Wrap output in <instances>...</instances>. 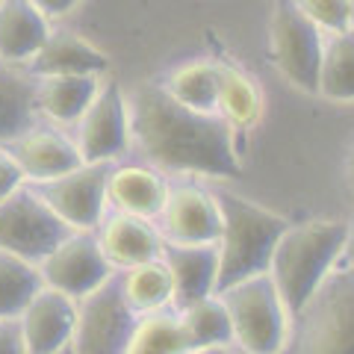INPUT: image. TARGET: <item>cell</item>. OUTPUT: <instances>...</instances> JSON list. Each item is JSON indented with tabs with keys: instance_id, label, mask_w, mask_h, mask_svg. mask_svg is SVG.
<instances>
[{
	"instance_id": "cb8c5ba5",
	"label": "cell",
	"mask_w": 354,
	"mask_h": 354,
	"mask_svg": "<svg viewBox=\"0 0 354 354\" xmlns=\"http://www.w3.org/2000/svg\"><path fill=\"white\" fill-rule=\"evenodd\" d=\"M162 88L171 101L201 115H216L218 97V62L213 59H189L169 71Z\"/></svg>"
},
{
	"instance_id": "836d02e7",
	"label": "cell",
	"mask_w": 354,
	"mask_h": 354,
	"mask_svg": "<svg viewBox=\"0 0 354 354\" xmlns=\"http://www.w3.org/2000/svg\"><path fill=\"white\" fill-rule=\"evenodd\" d=\"M346 189H348V201L354 207V148L348 151V160H346Z\"/></svg>"
},
{
	"instance_id": "9c48e42d",
	"label": "cell",
	"mask_w": 354,
	"mask_h": 354,
	"mask_svg": "<svg viewBox=\"0 0 354 354\" xmlns=\"http://www.w3.org/2000/svg\"><path fill=\"white\" fill-rule=\"evenodd\" d=\"M74 142L83 162H121L133 148L130 101L113 80L101 83V92L74 124Z\"/></svg>"
},
{
	"instance_id": "d6a6232c",
	"label": "cell",
	"mask_w": 354,
	"mask_h": 354,
	"mask_svg": "<svg viewBox=\"0 0 354 354\" xmlns=\"http://www.w3.org/2000/svg\"><path fill=\"white\" fill-rule=\"evenodd\" d=\"M186 354H239L234 346H195Z\"/></svg>"
},
{
	"instance_id": "30bf717a",
	"label": "cell",
	"mask_w": 354,
	"mask_h": 354,
	"mask_svg": "<svg viewBox=\"0 0 354 354\" xmlns=\"http://www.w3.org/2000/svg\"><path fill=\"white\" fill-rule=\"evenodd\" d=\"M109 162H83L74 171L57 177V180L32 186L71 230H86L95 234L97 225L109 213L106 201V177H109Z\"/></svg>"
},
{
	"instance_id": "7a4b0ae2",
	"label": "cell",
	"mask_w": 354,
	"mask_h": 354,
	"mask_svg": "<svg viewBox=\"0 0 354 354\" xmlns=\"http://www.w3.org/2000/svg\"><path fill=\"white\" fill-rule=\"evenodd\" d=\"M351 225L342 218H313L290 225L272 254L269 274L290 310L292 322L304 304L316 295L325 278L339 266L346 254Z\"/></svg>"
},
{
	"instance_id": "277c9868",
	"label": "cell",
	"mask_w": 354,
	"mask_h": 354,
	"mask_svg": "<svg viewBox=\"0 0 354 354\" xmlns=\"http://www.w3.org/2000/svg\"><path fill=\"white\" fill-rule=\"evenodd\" d=\"M234 325V348L239 354H286L292 339V316L272 274H254L221 290Z\"/></svg>"
},
{
	"instance_id": "8d00e7d4",
	"label": "cell",
	"mask_w": 354,
	"mask_h": 354,
	"mask_svg": "<svg viewBox=\"0 0 354 354\" xmlns=\"http://www.w3.org/2000/svg\"><path fill=\"white\" fill-rule=\"evenodd\" d=\"M59 354H74V348H71V346H68V348H62V351H59Z\"/></svg>"
},
{
	"instance_id": "7c38bea8",
	"label": "cell",
	"mask_w": 354,
	"mask_h": 354,
	"mask_svg": "<svg viewBox=\"0 0 354 354\" xmlns=\"http://www.w3.org/2000/svg\"><path fill=\"white\" fill-rule=\"evenodd\" d=\"M157 227L171 245H216L221 234V209L216 192L195 180L171 183Z\"/></svg>"
},
{
	"instance_id": "52a82bcc",
	"label": "cell",
	"mask_w": 354,
	"mask_h": 354,
	"mask_svg": "<svg viewBox=\"0 0 354 354\" xmlns=\"http://www.w3.org/2000/svg\"><path fill=\"white\" fill-rule=\"evenodd\" d=\"M136 325L139 316L127 304L115 272L106 283L77 301L71 348L74 354H124Z\"/></svg>"
},
{
	"instance_id": "5bb4252c",
	"label": "cell",
	"mask_w": 354,
	"mask_h": 354,
	"mask_svg": "<svg viewBox=\"0 0 354 354\" xmlns=\"http://www.w3.org/2000/svg\"><path fill=\"white\" fill-rule=\"evenodd\" d=\"M95 236L101 242L104 257L115 272L133 269V266L148 263V260H160L165 248V239L160 234L157 221L118 213V209H109L104 216Z\"/></svg>"
},
{
	"instance_id": "8992f818",
	"label": "cell",
	"mask_w": 354,
	"mask_h": 354,
	"mask_svg": "<svg viewBox=\"0 0 354 354\" xmlns=\"http://www.w3.org/2000/svg\"><path fill=\"white\" fill-rule=\"evenodd\" d=\"M269 44L274 68L301 95H316L319 65H322L325 32L310 21L292 0H278L272 12Z\"/></svg>"
},
{
	"instance_id": "e0dca14e",
	"label": "cell",
	"mask_w": 354,
	"mask_h": 354,
	"mask_svg": "<svg viewBox=\"0 0 354 354\" xmlns=\"http://www.w3.org/2000/svg\"><path fill=\"white\" fill-rule=\"evenodd\" d=\"M104 77L95 74H57L36 77V109L53 127H74L101 92Z\"/></svg>"
},
{
	"instance_id": "2e32d148",
	"label": "cell",
	"mask_w": 354,
	"mask_h": 354,
	"mask_svg": "<svg viewBox=\"0 0 354 354\" xmlns=\"http://www.w3.org/2000/svg\"><path fill=\"white\" fill-rule=\"evenodd\" d=\"M169 186V177L148 162H113L106 177V201L109 209L157 221Z\"/></svg>"
},
{
	"instance_id": "8fae6325",
	"label": "cell",
	"mask_w": 354,
	"mask_h": 354,
	"mask_svg": "<svg viewBox=\"0 0 354 354\" xmlns=\"http://www.w3.org/2000/svg\"><path fill=\"white\" fill-rule=\"evenodd\" d=\"M41 283L62 295L80 301L88 292H95L115 274V269L104 257L101 242L95 234L86 230H71L48 257L39 263Z\"/></svg>"
},
{
	"instance_id": "3957f363",
	"label": "cell",
	"mask_w": 354,
	"mask_h": 354,
	"mask_svg": "<svg viewBox=\"0 0 354 354\" xmlns=\"http://www.w3.org/2000/svg\"><path fill=\"white\" fill-rule=\"evenodd\" d=\"M216 198L221 209V234L216 239V292H221L239 281L269 272L272 254L290 227V221L274 209L230 189H216Z\"/></svg>"
},
{
	"instance_id": "ffe728a7",
	"label": "cell",
	"mask_w": 354,
	"mask_h": 354,
	"mask_svg": "<svg viewBox=\"0 0 354 354\" xmlns=\"http://www.w3.org/2000/svg\"><path fill=\"white\" fill-rule=\"evenodd\" d=\"M162 263L169 266L174 281V307H186L216 292V245H171V242H165Z\"/></svg>"
},
{
	"instance_id": "603a6c76",
	"label": "cell",
	"mask_w": 354,
	"mask_h": 354,
	"mask_svg": "<svg viewBox=\"0 0 354 354\" xmlns=\"http://www.w3.org/2000/svg\"><path fill=\"white\" fill-rule=\"evenodd\" d=\"M118 283H121V292H124L127 304L136 310L139 319L174 307V281L162 257L118 272Z\"/></svg>"
},
{
	"instance_id": "83f0119b",
	"label": "cell",
	"mask_w": 354,
	"mask_h": 354,
	"mask_svg": "<svg viewBox=\"0 0 354 354\" xmlns=\"http://www.w3.org/2000/svg\"><path fill=\"white\" fill-rule=\"evenodd\" d=\"M41 286L36 263L0 251V319H18Z\"/></svg>"
},
{
	"instance_id": "e575fe53",
	"label": "cell",
	"mask_w": 354,
	"mask_h": 354,
	"mask_svg": "<svg viewBox=\"0 0 354 354\" xmlns=\"http://www.w3.org/2000/svg\"><path fill=\"white\" fill-rule=\"evenodd\" d=\"M342 257L348 260V266L354 269V225H351V230H348V242H346V254Z\"/></svg>"
},
{
	"instance_id": "ba28073f",
	"label": "cell",
	"mask_w": 354,
	"mask_h": 354,
	"mask_svg": "<svg viewBox=\"0 0 354 354\" xmlns=\"http://www.w3.org/2000/svg\"><path fill=\"white\" fill-rule=\"evenodd\" d=\"M71 227L44 204L36 189H18L0 201V251L21 257L27 263H41Z\"/></svg>"
},
{
	"instance_id": "9a60e30c",
	"label": "cell",
	"mask_w": 354,
	"mask_h": 354,
	"mask_svg": "<svg viewBox=\"0 0 354 354\" xmlns=\"http://www.w3.org/2000/svg\"><path fill=\"white\" fill-rule=\"evenodd\" d=\"M6 148L32 186L57 180V177L74 171L77 165H83L74 136L62 133L59 127H30L24 136H18Z\"/></svg>"
},
{
	"instance_id": "7402d4cb",
	"label": "cell",
	"mask_w": 354,
	"mask_h": 354,
	"mask_svg": "<svg viewBox=\"0 0 354 354\" xmlns=\"http://www.w3.org/2000/svg\"><path fill=\"white\" fill-rule=\"evenodd\" d=\"M36 121V77L24 65L0 62V145H12Z\"/></svg>"
},
{
	"instance_id": "f546056e",
	"label": "cell",
	"mask_w": 354,
	"mask_h": 354,
	"mask_svg": "<svg viewBox=\"0 0 354 354\" xmlns=\"http://www.w3.org/2000/svg\"><path fill=\"white\" fill-rule=\"evenodd\" d=\"M24 186H27V177L21 171V165L9 153V148L0 145V201H6L9 195H15Z\"/></svg>"
},
{
	"instance_id": "f1b7e54d",
	"label": "cell",
	"mask_w": 354,
	"mask_h": 354,
	"mask_svg": "<svg viewBox=\"0 0 354 354\" xmlns=\"http://www.w3.org/2000/svg\"><path fill=\"white\" fill-rule=\"evenodd\" d=\"M292 3L328 36L348 32V0H292Z\"/></svg>"
},
{
	"instance_id": "ac0fdd59",
	"label": "cell",
	"mask_w": 354,
	"mask_h": 354,
	"mask_svg": "<svg viewBox=\"0 0 354 354\" xmlns=\"http://www.w3.org/2000/svg\"><path fill=\"white\" fill-rule=\"evenodd\" d=\"M27 71L32 77H57V74H95L104 77L109 71V57L95 48L88 39L68 30H50L41 50L30 59Z\"/></svg>"
},
{
	"instance_id": "d6986e66",
	"label": "cell",
	"mask_w": 354,
	"mask_h": 354,
	"mask_svg": "<svg viewBox=\"0 0 354 354\" xmlns=\"http://www.w3.org/2000/svg\"><path fill=\"white\" fill-rule=\"evenodd\" d=\"M50 36V21L30 0H0V62L30 65Z\"/></svg>"
},
{
	"instance_id": "d4e9b609",
	"label": "cell",
	"mask_w": 354,
	"mask_h": 354,
	"mask_svg": "<svg viewBox=\"0 0 354 354\" xmlns=\"http://www.w3.org/2000/svg\"><path fill=\"white\" fill-rule=\"evenodd\" d=\"M192 346V337L186 330L177 307L162 310V313L142 316L136 330L127 342L124 354H186Z\"/></svg>"
},
{
	"instance_id": "d590c367",
	"label": "cell",
	"mask_w": 354,
	"mask_h": 354,
	"mask_svg": "<svg viewBox=\"0 0 354 354\" xmlns=\"http://www.w3.org/2000/svg\"><path fill=\"white\" fill-rule=\"evenodd\" d=\"M348 30L354 32V0H348Z\"/></svg>"
},
{
	"instance_id": "1f68e13d",
	"label": "cell",
	"mask_w": 354,
	"mask_h": 354,
	"mask_svg": "<svg viewBox=\"0 0 354 354\" xmlns=\"http://www.w3.org/2000/svg\"><path fill=\"white\" fill-rule=\"evenodd\" d=\"M32 6L39 9V12L48 18V21H53V18H62V15H68L71 9L80 3V0H30Z\"/></svg>"
},
{
	"instance_id": "4fadbf2b",
	"label": "cell",
	"mask_w": 354,
	"mask_h": 354,
	"mask_svg": "<svg viewBox=\"0 0 354 354\" xmlns=\"http://www.w3.org/2000/svg\"><path fill=\"white\" fill-rule=\"evenodd\" d=\"M74 298L50 290V286H41L32 295V301L24 307V313L18 316L27 354H59L62 348H68L74 337Z\"/></svg>"
},
{
	"instance_id": "5b68a950",
	"label": "cell",
	"mask_w": 354,
	"mask_h": 354,
	"mask_svg": "<svg viewBox=\"0 0 354 354\" xmlns=\"http://www.w3.org/2000/svg\"><path fill=\"white\" fill-rule=\"evenodd\" d=\"M286 354H354V269L328 274L292 322Z\"/></svg>"
},
{
	"instance_id": "4dcf8cb0",
	"label": "cell",
	"mask_w": 354,
	"mask_h": 354,
	"mask_svg": "<svg viewBox=\"0 0 354 354\" xmlns=\"http://www.w3.org/2000/svg\"><path fill=\"white\" fill-rule=\"evenodd\" d=\"M0 354H27L18 319H0Z\"/></svg>"
},
{
	"instance_id": "6da1fadb",
	"label": "cell",
	"mask_w": 354,
	"mask_h": 354,
	"mask_svg": "<svg viewBox=\"0 0 354 354\" xmlns=\"http://www.w3.org/2000/svg\"><path fill=\"white\" fill-rule=\"evenodd\" d=\"M133 148L162 174L236 180L242 174L236 136L218 115H201L171 101L162 83L127 92Z\"/></svg>"
},
{
	"instance_id": "484cf974",
	"label": "cell",
	"mask_w": 354,
	"mask_h": 354,
	"mask_svg": "<svg viewBox=\"0 0 354 354\" xmlns=\"http://www.w3.org/2000/svg\"><path fill=\"white\" fill-rule=\"evenodd\" d=\"M325 101L354 104V32H337L325 39L322 65H319V88Z\"/></svg>"
},
{
	"instance_id": "4316f807",
	"label": "cell",
	"mask_w": 354,
	"mask_h": 354,
	"mask_svg": "<svg viewBox=\"0 0 354 354\" xmlns=\"http://www.w3.org/2000/svg\"><path fill=\"white\" fill-rule=\"evenodd\" d=\"M177 313L189 330L192 346H234V325H230V313L218 292L177 307Z\"/></svg>"
},
{
	"instance_id": "44dd1931",
	"label": "cell",
	"mask_w": 354,
	"mask_h": 354,
	"mask_svg": "<svg viewBox=\"0 0 354 354\" xmlns=\"http://www.w3.org/2000/svg\"><path fill=\"white\" fill-rule=\"evenodd\" d=\"M263 88L257 80L242 71L239 65L218 62V97H216V115L234 130V136H242L260 124L263 118Z\"/></svg>"
}]
</instances>
